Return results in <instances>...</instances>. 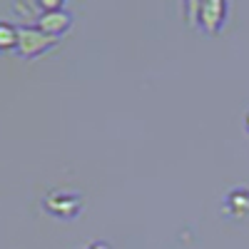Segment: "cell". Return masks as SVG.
Masks as SVG:
<instances>
[{"label": "cell", "instance_id": "6da1fadb", "mask_svg": "<svg viewBox=\"0 0 249 249\" xmlns=\"http://www.w3.org/2000/svg\"><path fill=\"white\" fill-rule=\"evenodd\" d=\"M199 10H202V20H204V25L210 28V30H217V28H219L222 15L227 13V5H222V3H207V5H202Z\"/></svg>", "mask_w": 249, "mask_h": 249}, {"label": "cell", "instance_id": "7a4b0ae2", "mask_svg": "<svg viewBox=\"0 0 249 249\" xmlns=\"http://www.w3.org/2000/svg\"><path fill=\"white\" fill-rule=\"evenodd\" d=\"M227 210L232 214H247L249 212V192L247 190H234L230 197H227Z\"/></svg>", "mask_w": 249, "mask_h": 249}, {"label": "cell", "instance_id": "3957f363", "mask_svg": "<svg viewBox=\"0 0 249 249\" xmlns=\"http://www.w3.org/2000/svg\"><path fill=\"white\" fill-rule=\"evenodd\" d=\"M68 23H70V18L65 15V13H45L43 15V20H40V25L43 28H48V30H62V28H68Z\"/></svg>", "mask_w": 249, "mask_h": 249}, {"label": "cell", "instance_id": "277c9868", "mask_svg": "<svg viewBox=\"0 0 249 249\" xmlns=\"http://www.w3.org/2000/svg\"><path fill=\"white\" fill-rule=\"evenodd\" d=\"M15 40H18V33H15L10 25L0 23V48H10Z\"/></svg>", "mask_w": 249, "mask_h": 249}, {"label": "cell", "instance_id": "5b68a950", "mask_svg": "<svg viewBox=\"0 0 249 249\" xmlns=\"http://www.w3.org/2000/svg\"><path fill=\"white\" fill-rule=\"evenodd\" d=\"M247 130H249V115H247Z\"/></svg>", "mask_w": 249, "mask_h": 249}]
</instances>
